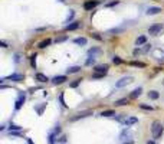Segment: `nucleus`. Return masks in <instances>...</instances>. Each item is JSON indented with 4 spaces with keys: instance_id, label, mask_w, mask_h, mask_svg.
Returning a JSON list of instances; mask_svg holds the SVG:
<instances>
[{
    "instance_id": "1",
    "label": "nucleus",
    "mask_w": 164,
    "mask_h": 144,
    "mask_svg": "<svg viewBox=\"0 0 164 144\" xmlns=\"http://www.w3.org/2000/svg\"><path fill=\"white\" fill-rule=\"evenodd\" d=\"M151 133H153V137H154L155 140L161 137V134H163V125H161L160 121H154V123L151 124Z\"/></svg>"
},
{
    "instance_id": "2",
    "label": "nucleus",
    "mask_w": 164,
    "mask_h": 144,
    "mask_svg": "<svg viewBox=\"0 0 164 144\" xmlns=\"http://www.w3.org/2000/svg\"><path fill=\"white\" fill-rule=\"evenodd\" d=\"M89 115H94V111L92 110H85V111H81L75 117H72V121H76V120H81V118H86Z\"/></svg>"
},
{
    "instance_id": "3",
    "label": "nucleus",
    "mask_w": 164,
    "mask_h": 144,
    "mask_svg": "<svg viewBox=\"0 0 164 144\" xmlns=\"http://www.w3.org/2000/svg\"><path fill=\"white\" fill-rule=\"evenodd\" d=\"M161 30H163V25L157 23V25H153V26H150V28H148V33H150L151 36H157Z\"/></svg>"
},
{
    "instance_id": "4",
    "label": "nucleus",
    "mask_w": 164,
    "mask_h": 144,
    "mask_svg": "<svg viewBox=\"0 0 164 144\" xmlns=\"http://www.w3.org/2000/svg\"><path fill=\"white\" fill-rule=\"evenodd\" d=\"M132 81H134V78H132V77H124V78H121V79H120L117 84H115V86H117V88H122V86L128 85V84H131Z\"/></svg>"
},
{
    "instance_id": "5",
    "label": "nucleus",
    "mask_w": 164,
    "mask_h": 144,
    "mask_svg": "<svg viewBox=\"0 0 164 144\" xmlns=\"http://www.w3.org/2000/svg\"><path fill=\"white\" fill-rule=\"evenodd\" d=\"M98 5H99L98 0H88V2H85V3H84V9L85 10H92L94 7H97Z\"/></svg>"
},
{
    "instance_id": "6",
    "label": "nucleus",
    "mask_w": 164,
    "mask_h": 144,
    "mask_svg": "<svg viewBox=\"0 0 164 144\" xmlns=\"http://www.w3.org/2000/svg\"><path fill=\"white\" fill-rule=\"evenodd\" d=\"M138 123V118L137 117H128V118H125V120L122 121V124L125 125V127H131V125L137 124Z\"/></svg>"
},
{
    "instance_id": "7",
    "label": "nucleus",
    "mask_w": 164,
    "mask_h": 144,
    "mask_svg": "<svg viewBox=\"0 0 164 144\" xmlns=\"http://www.w3.org/2000/svg\"><path fill=\"white\" fill-rule=\"evenodd\" d=\"M95 74H102V75H107L108 72V65H98V66L94 68Z\"/></svg>"
},
{
    "instance_id": "8",
    "label": "nucleus",
    "mask_w": 164,
    "mask_h": 144,
    "mask_svg": "<svg viewBox=\"0 0 164 144\" xmlns=\"http://www.w3.org/2000/svg\"><path fill=\"white\" fill-rule=\"evenodd\" d=\"M23 75H22V74H12V75H9V77H7V79H9V81H13V82H22L23 81Z\"/></svg>"
},
{
    "instance_id": "9",
    "label": "nucleus",
    "mask_w": 164,
    "mask_h": 144,
    "mask_svg": "<svg viewBox=\"0 0 164 144\" xmlns=\"http://www.w3.org/2000/svg\"><path fill=\"white\" fill-rule=\"evenodd\" d=\"M120 137H121L122 140H131L132 134H131V131L128 130V127H127V130H122L121 134H120Z\"/></svg>"
},
{
    "instance_id": "10",
    "label": "nucleus",
    "mask_w": 164,
    "mask_h": 144,
    "mask_svg": "<svg viewBox=\"0 0 164 144\" xmlns=\"http://www.w3.org/2000/svg\"><path fill=\"white\" fill-rule=\"evenodd\" d=\"M68 78L65 77V75H59V77H55L53 79H52V82L55 84V85H61V84H63V82L66 81Z\"/></svg>"
},
{
    "instance_id": "11",
    "label": "nucleus",
    "mask_w": 164,
    "mask_h": 144,
    "mask_svg": "<svg viewBox=\"0 0 164 144\" xmlns=\"http://www.w3.org/2000/svg\"><path fill=\"white\" fill-rule=\"evenodd\" d=\"M160 12H161V7H157V6H154V7H148V9H147V14H148V16L158 14Z\"/></svg>"
},
{
    "instance_id": "12",
    "label": "nucleus",
    "mask_w": 164,
    "mask_h": 144,
    "mask_svg": "<svg viewBox=\"0 0 164 144\" xmlns=\"http://www.w3.org/2000/svg\"><path fill=\"white\" fill-rule=\"evenodd\" d=\"M23 102H25V94H19L17 100H16V105H14V108H16V110H19L20 107L23 105Z\"/></svg>"
},
{
    "instance_id": "13",
    "label": "nucleus",
    "mask_w": 164,
    "mask_h": 144,
    "mask_svg": "<svg viewBox=\"0 0 164 144\" xmlns=\"http://www.w3.org/2000/svg\"><path fill=\"white\" fill-rule=\"evenodd\" d=\"M141 94H143V88H141V86H138V88H135V89H134V91L130 94V98H131V100H134V98H138Z\"/></svg>"
},
{
    "instance_id": "14",
    "label": "nucleus",
    "mask_w": 164,
    "mask_h": 144,
    "mask_svg": "<svg viewBox=\"0 0 164 144\" xmlns=\"http://www.w3.org/2000/svg\"><path fill=\"white\" fill-rule=\"evenodd\" d=\"M145 43H147V38H145L144 35H141V36H138V38L135 39L137 46H141V45H145Z\"/></svg>"
},
{
    "instance_id": "15",
    "label": "nucleus",
    "mask_w": 164,
    "mask_h": 144,
    "mask_svg": "<svg viewBox=\"0 0 164 144\" xmlns=\"http://www.w3.org/2000/svg\"><path fill=\"white\" fill-rule=\"evenodd\" d=\"M81 26V22H72V23L66 25V30H75Z\"/></svg>"
},
{
    "instance_id": "16",
    "label": "nucleus",
    "mask_w": 164,
    "mask_h": 144,
    "mask_svg": "<svg viewBox=\"0 0 164 144\" xmlns=\"http://www.w3.org/2000/svg\"><path fill=\"white\" fill-rule=\"evenodd\" d=\"M127 104H128V100H127V98H121V100H117L114 102L115 107H122V105H127Z\"/></svg>"
},
{
    "instance_id": "17",
    "label": "nucleus",
    "mask_w": 164,
    "mask_h": 144,
    "mask_svg": "<svg viewBox=\"0 0 164 144\" xmlns=\"http://www.w3.org/2000/svg\"><path fill=\"white\" fill-rule=\"evenodd\" d=\"M114 115H117L114 110H105L101 112V117H114Z\"/></svg>"
},
{
    "instance_id": "18",
    "label": "nucleus",
    "mask_w": 164,
    "mask_h": 144,
    "mask_svg": "<svg viewBox=\"0 0 164 144\" xmlns=\"http://www.w3.org/2000/svg\"><path fill=\"white\" fill-rule=\"evenodd\" d=\"M154 56L157 58V59H164V51H161V49H155Z\"/></svg>"
},
{
    "instance_id": "19",
    "label": "nucleus",
    "mask_w": 164,
    "mask_h": 144,
    "mask_svg": "<svg viewBox=\"0 0 164 144\" xmlns=\"http://www.w3.org/2000/svg\"><path fill=\"white\" fill-rule=\"evenodd\" d=\"M51 42H52L51 39H45V40H42V42L39 43V48H40V49H45L46 46H49V45H51Z\"/></svg>"
},
{
    "instance_id": "20",
    "label": "nucleus",
    "mask_w": 164,
    "mask_h": 144,
    "mask_svg": "<svg viewBox=\"0 0 164 144\" xmlns=\"http://www.w3.org/2000/svg\"><path fill=\"white\" fill-rule=\"evenodd\" d=\"M130 65H131V66H135V68H145V63L138 62V61H132V62H130Z\"/></svg>"
},
{
    "instance_id": "21",
    "label": "nucleus",
    "mask_w": 164,
    "mask_h": 144,
    "mask_svg": "<svg viewBox=\"0 0 164 144\" xmlns=\"http://www.w3.org/2000/svg\"><path fill=\"white\" fill-rule=\"evenodd\" d=\"M158 97H160V94L157 91H150L148 92V98H150V100H158Z\"/></svg>"
},
{
    "instance_id": "22",
    "label": "nucleus",
    "mask_w": 164,
    "mask_h": 144,
    "mask_svg": "<svg viewBox=\"0 0 164 144\" xmlns=\"http://www.w3.org/2000/svg\"><path fill=\"white\" fill-rule=\"evenodd\" d=\"M36 81L39 82H46L48 81V77L43 75V74H36Z\"/></svg>"
},
{
    "instance_id": "23",
    "label": "nucleus",
    "mask_w": 164,
    "mask_h": 144,
    "mask_svg": "<svg viewBox=\"0 0 164 144\" xmlns=\"http://www.w3.org/2000/svg\"><path fill=\"white\" fill-rule=\"evenodd\" d=\"M74 42H75L76 45H86V42H88V40H86V38H76Z\"/></svg>"
},
{
    "instance_id": "24",
    "label": "nucleus",
    "mask_w": 164,
    "mask_h": 144,
    "mask_svg": "<svg viewBox=\"0 0 164 144\" xmlns=\"http://www.w3.org/2000/svg\"><path fill=\"white\" fill-rule=\"evenodd\" d=\"M81 68L79 66H71L68 68V74H76V72H79Z\"/></svg>"
},
{
    "instance_id": "25",
    "label": "nucleus",
    "mask_w": 164,
    "mask_h": 144,
    "mask_svg": "<svg viewBox=\"0 0 164 144\" xmlns=\"http://www.w3.org/2000/svg\"><path fill=\"white\" fill-rule=\"evenodd\" d=\"M99 52H101V51H99L98 48H92V49H89V51H88L89 56H95V55H97V53H99Z\"/></svg>"
},
{
    "instance_id": "26",
    "label": "nucleus",
    "mask_w": 164,
    "mask_h": 144,
    "mask_svg": "<svg viewBox=\"0 0 164 144\" xmlns=\"http://www.w3.org/2000/svg\"><path fill=\"white\" fill-rule=\"evenodd\" d=\"M140 108L141 110H145V111H153L154 110L151 105H147V104H140Z\"/></svg>"
},
{
    "instance_id": "27",
    "label": "nucleus",
    "mask_w": 164,
    "mask_h": 144,
    "mask_svg": "<svg viewBox=\"0 0 164 144\" xmlns=\"http://www.w3.org/2000/svg\"><path fill=\"white\" fill-rule=\"evenodd\" d=\"M9 130H10V131H20V130H22V127H20V125H16V124H10Z\"/></svg>"
},
{
    "instance_id": "28",
    "label": "nucleus",
    "mask_w": 164,
    "mask_h": 144,
    "mask_svg": "<svg viewBox=\"0 0 164 144\" xmlns=\"http://www.w3.org/2000/svg\"><path fill=\"white\" fill-rule=\"evenodd\" d=\"M74 16H75V12H74V10H71V13L68 14V17H66V23H69L71 20L74 19Z\"/></svg>"
},
{
    "instance_id": "29",
    "label": "nucleus",
    "mask_w": 164,
    "mask_h": 144,
    "mask_svg": "<svg viewBox=\"0 0 164 144\" xmlns=\"http://www.w3.org/2000/svg\"><path fill=\"white\" fill-rule=\"evenodd\" d=\"M30 65H32V68H36V55L30 56Z\"/></svg>"
},
{
    "instance_id": "30",
    "label": "nucleus",
    "mask_w": 164,
    "mask_h": 144,
    "mask_svg": "<svg viewBox=\"0 0 164 144\" xmlns=\"http://www.w3.org/2000/svg\"><path fill=\"white\" fill-rule=\"evenodd\" d=\"M86 65H92V63H95V56H91V58H88V59H86Z\"/></svg>"
},
{
    "instance_id": "31",
    "label": "nucleus",
    "mask_w": 164,
    "mask_h": 144,
    "mask_svg": "<svg viewBox=\"0 0 164 144\" xmlns=\"http://www.w3.org/2000/svg\"><path fill=\"white\" fill-rule=\"evenodd\" d=\"M113 62L115 63V65H120V63H122V61L120 59V56H114L113 58Z\"/></svg>"
},
{
    "instance_id": "32",
    "label": "nucleus",
    "mask_w": 164,
    "mask_h": 144,
    "mask_svg": "<svg viewBox=\"0 0 164 144\" xmlns=\"http://www.w3.org/2000/svg\"><path fill=\"white\" fill-rule=\"evenodd\" d=\"M105 77V75H102V74H92V78H94V79H99V78H104Z\"/></svg>"
},
{
    "instance_id": "33",
    "label": "nucleus",
    "mask_w": 164,
    "mask_h": 144,
    "mask_svg": "<svg viewBox=\"0 0 164 144\" xmlns=\"http://www.w3.org/2000/svg\"><path fill=\"white\" fill-rule=\"evenodd\" d=\"M58 141H59L61 144H65L66 143V135H61V137L58 138Z\"/></svg>"
},
{
    "instance_id": "34",
    "label": "nucleus",
    "mask_w": 164,
    "mask_h": 144,
    "mask_svg": "<svg viewBox=\"0 0 164 144\" xmlns=\"http://www.w3.org/2000/svg\"><path fill=\"white\" fill-rule=\"evenodd\" d=\"M148 49H151V45L145 43V46H144V49H143V52H148Z\"/></svg>"
},
{
    "instance_id": "35",
    "label": "nucleus",
    "mask_w": 164,
    "mask_h": 144,
    "mask_svg": "<svg viewBox=\"0 0 164 144\" xmlns=\"http://www.w3.org/2000/svg\"><path fill=\"white\" fill-rule=\"evenodd\" d=\"M79 82H81V79H76V81L72 84V86H74V88H75V86H78V85H79Z\"/></svg>"
},
{
    "instance_id": "36",
    "label": "nucleus",
    "mask_w": 164,
    "mask_h": 144,
    "mask_svg": "<svg viewBox=\"0 0 164 144\" xmlns=\"http://www.w3.org/2000/svg\"><path fill=\"white\" fill-rule=\"evenodd\" d=\"M63 40H66V36H62V38H58L56 42H63Z\"/></svg>"
},
{
    "instance_id": "37",
    "label": "nucleus",
    "mask_w": 164,
    "mask_h": 144,
    "mask_svg": "<svg viewBox=\"0 0 164 144\" xmlns=\"http://www.w3.org/2000/svg\"><path fill=\"white\" fill-rule=\"evenodd\" d=\"M118 5V0H115V2H111V3H108V6H115Z\"/></svg>"
},
{
    "instance_id": "38",
    "label": "nucleus",
    "mask_w": 164,
    "mask_h": 144,
    "mask_svg": "<svg viewBox=\"0 0 164 144\" xmlns=\"http://www.w3.org/2000/svg\"><path fill=\"white\" fill-rule=\"evenodd\" d=\"M92 36H94V38L97 39V40H101V36H98V35H97V33H94V35H92Z\"/></svg>"
},
{
    "instance_id": "39",
    "label": "nucleus",
    "mask_w": 164,
    "mask_h": 144,
    "mask_svg": "<svg viewBox=\"0 0 164 144\" xmlns=\"http://www.w3.org/2000/svg\"><path fill=\"white\" fill-rule=\"evenodd\" d=\"M0 46H2V48H7V45H6L5 42H0Z\"/></svg>"
},
{
    "instance_id": "40",
    "label": "nucleus",
    "mask_w": 164,
    "mask_h": 144,
    "mask_svg": "<svg viewBox=\"0 0 164 144\" xmlns=\"http://www.w3.org/2000/svg\"><path fill=\"white\" fill-rule=\"evenodd\" d=\"M122 144H134V141H132V140H128V141H125V143H122Z\"/></svg>"
},
{
    "instance_id": "41",
    "label": "nucleus",
    "mask_w": 164,
    "mask_h": 144,
    "mask_svg": "<svg viewBox=\"0 0 164 144\" xmlns=\"http://www.w3.org/2000/svg\"><path fill=\"white\" fill-rule=\"evenodd\" d=\"M28 144H33V141H32L30 138H29V140H28Z\"/></svg>"
},
{
    "instance_id": "42",
    "label": "nucleus",
    "mask_w": 164,
    "mask_h": 144,
    "mask_svg": "<svg viewBox=\"0 0 164 144\" xmlns=\"http://www.w3.org/2000/svg\"><path fill=\"white\" fill-rule=\"evenodd\" d=\"M147 144H155L154 141H147Z\"/></svg>"
},
{
    "instance_id": "43",
    "label": "nucleus",
    "mask_w": 164,
    "mask_h": 144,
    "mask_svg": "<svg viewBox=\"0 0 164 144\" xmlns=\"http://www.w3.org/2000/svg\"><path fill=\"white\" fill-rule=\"evenodd\" d=\"M58 2H62V3H63V2H65V0H58Z\"/></svg>"
}]
</instances>
